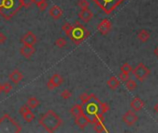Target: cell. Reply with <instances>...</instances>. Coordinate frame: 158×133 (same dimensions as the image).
Here are the masks:
<instances>
[{"label": "cell", "mask_w": 158, "mask_h": 133, "mask_svg": "<svg viewBox=\"0 0 158 133\" xmlns=\"http://www.w3.org/2000/svg\"><path fill=\"white\" fill-rule=\"evenodd\" d=\"M82 106H83L84 114L91 119V122L94 117L101 114L105 115L110 110L109 105L107 103L101 102L94 94H90V98L87 100V102L82 104Z\"/></svg>", "instance_id": "cell-1"}, {"label": "cell", "mask_w": 158, "mask_h": 133, "mask_svg": "<svg viewBox=\"0 0 158 133\" xmlns=\"http://www.w3.org/2000/svg\"><path fill=\"white\" fill-rule=\"evenodd\" d=\"M38 123L47 131V132H55L63 124V119L53 110H48L44 115H43Z\"/></svg>", "instance_id": "cell-2"}, {"label": "cell", "mask_w": 158, "mask_h": 133, "mask_svg": "<svg viewBox=\"0 0 158 133\" xmlns=\"http://www.w3.org/2000/svg\"><path fill=\"white\" fill-rule=\"evenodd\" d=\"M21 7V0H0V16L6 20H10Z\"/></svg>", "instance_id": "cell-3"}, {"label": "cell", "mask_w": 158, "mask_h": 133, "mask_svg": "<svg viewBox=\"0 0 158 133\" xmlns=\"http://www.w3.org/2000/svg\"><path fill=\"white\" fill-rule=\"evenodd\" d=\"M90 35H91V32L87 30V28L83 24H81L79 20H77L75 21L74 24H72L71 31L68 37L71 40V42L74 44L80 45L87 38H89Z\"/></svg>", "instance_id": "cell-4"}, {"label": "cell", "mask_w": 158, "mask_h": 133, "mask_svg": "<svg viewBox=\"0 0 158 133\" xmlns=\"http://www.w3.org/2000/svg\"><path fill=\"white\" fill-rule=\"evenodd\" d=\"M21 131V127L8 114H4L0 118V133H18Z\"/></svg>", "instance_id": "cell-5"}, {"label": "cell", "mask_w": 158, "mask_h": 133, "mask_svg": "<svg viewBox=\"0 0 158 133\" xmlns=\"http://www.w3.org/2000/svg\"><path fill=\"white\" fill-rule=\"evenodd\" d=\"M95 5H97L106 14L109 15L116 10L125 0H92Z\"/></svg>", "instance_id": "cell-6"}, {"label": "cell", "mask_w": 158, "mask_h": 133, "mask_svg": "<svg viewBox=\"0 0 158 133\" xmlns=\"http://www.w3.org/2000/svg\"><path fill=\"white\" fill-rule=\"evenodd\" d=\"M132 74L135 77V79H137L139 81L143 82L151 74V70L149 68H147L143 63H139L137 65V67L132 69Z\"/></svg>", "instance_id": "cell-7"}, {"label": "cell", "mask_w": 158, "mask_h": 133, "mask_svg": "<svg viewBox=\"0 0 158 133\" xmlns=\"http://www.w3.org/2000/svg\"><path fill=\"white\" fill-rule=\"evenodd\" d=\"M63 82H64V79L62 78V76L56 73L49 79V81L46 83V87L49 91H53L56 88H58L59 86H61Z\"/></svg>", "instance_id": "cell-8"}, {"label": "cell", "mask_w": 158, "mask_h": 133, "mask_svg": "<svg viewBox=\"0 0 158 133\" xmlns=\"http://www.w3.org/2000/svg\"><path fill=\"white\" fill-rule=\"evenodd\" d=\"M112 21L108 19H102L99 24L97 25V31L102 34V35H107L111 30H112Z\"/></svg>", "instance_id": "cell-9"}, {"label": "cell", "mask_w": 158, "mask_h": 133, "mask_svg": "<svg viewBox=\"0 0 158 133\" xmlns=\"http://www.w3.org/2000/svg\"><path fill=\"white\" fill-rule=\"evenodd\" d=\"M122 120L124 123H126L128 126L131 127L136 124V122L139 120V117L133 110H129L127 111L123 116H122Z\"/></svg>", "instance_id": "cell-10"}, {"label": "cell", "mask_w": 158, "mask_h": 133, "mask_svg": "<svg viewBox=\"0 0 158 133\" xmlns=\"http://www.w3.org/2000/svg\"><path fill=\"white\" fill-rule=\"evenodd\" d=\"M20 42L23 44L27 45H34L37 43V36L31 31H27L20 39Z\"/></svg>", "instance_id": "cell-11"}, {"label": "cell", "mask_w": 158, "mask_h": 133, "mask_svg": "<svg viewBox=\"0 0 158 133\" xmlns=\"http://www.w3.org/2000/svg\"><path fill=\"white\" fill-rule=\"evenodd\" d=\"M145 106V102L140 97H134L131 102V107L135 112L142 111Z\"/></svg>", "instance_id": "cell-12"}, {"label": "cell", "mask_w": 158, "mask_h": 133, "mask_svg": "<svg viewBox=\"0 0 158 133\" xmlns=\"http://www.w3.org/2000/svg\"><path fill=\"white\" fill-rule=\"evenodd\" d=\"M75 124L81 129V130H83L85 129L89 124H91V119L85 115V114H82L81 116L75 118Z\"/></svg>", "instance_id": "cell-13"}, {"label": "cell", "mask_w": 158, "mask_h": 133, "mask_svg": "<svg viewBox=\"0 0 158 133\" xmlns=\"http://www.w3.org/2000/svg\"><path fill=\"white\" fill-rule=\"evenodd\" d=\"M19 52H20V55L22 56H24L25 58H31L35 53V48L33 45L23 44V46L20 48Z\"/></svg>", "instance_id": "cell-14"}, {"label": "cell", "mask_w": 158, "mask_h": 133, "mask_svg": "<svg viewBox=\"0 0 158 133\" xmlns=\"http://www.w3.org/2000/svg\"><path fill=\"white\" fill-rule=\"evenodd\" d=\"M63 9L56 5H54L49 8V15L54 19H59L63 16Z\"/></svg>", "instance_id": "cell-15"}, {"label": "cell", "mask_w": 158, "mask_h": 133, "mask_svg": "<svg viewBox=\"0 0 158 133\" xmlns=\"http://www.w3.org/2000/svg\"><path fill=\"white\" fill-rule=\"evenodd\" d=\"M8 78L14 84H19L23 80V74L18 69H16L9 74Z\"/></svg>", "instance_id": "cell-16"}, {"label": "cell", "mask_w": 158, "mask_h": 133, "mask_svg": "<svg viewBox=\"0 0 158 133\" xmlns=\"http://www.w3.org/2000/svg\"><path fill=\"white\" fill-rule=\"evenodd\" d=\"M79 18L80 19H81L83 22L87 23L89 22L93 18H94V13L89 9V8H86V9H81L79 13Z\"/></svg>", "instance_id": "cell-17"}, {"label": "cell", "mask_w": 158, "mask_h": 133, "mask_svg": "<svg viewBox=\"0 0 158 133\" xmlns=\"http://www.w3.org/2000/svg\"><path fill=\"white\" fill-rule=\"evenodd\" d=\"M69 112H70L71 116H72L74 118H76L81 116L82 114H84L83 106H82V105H74V106L70 108Z\"/></svg>", "instance_id": "cell-18"}, {"label": "cell", "mask_w": 158, "mask_h": 133, "mask_svg": "<svg viewBox=\"0 0 158 133\" xmlns=\"http://www.w3.org/2000/svg\"><path fill=\"white\" fill-rule=\"evenodd\" d=\"M106 85L111 89V90H116V89H118V87H119V85H120V80L118 78V77H116V76H112V77H110L109 78V80L106 81Z\"/></svg>", "instance_id": "cell-19"}, {"label": "cell", "mask_w": 158, "mask_h": 133, "mask_svg": "<svg viewBox=\"0 0 158 133\" xmlns=\"http://www.w3.org/2000/svg\"><path fill=\"white\" fill-rule=\"evenodd\" d=\"M137 37H138V39H139L141 42H143V43H146V42L150 39V37H151V33H150L147 30L143 29V30H140V31H138V33H137Z\"/></svg>", "instance_id": "cell-20"}, {"label": "cell", "mask_w": 158, "mask_h": 133, "mask_svg": "<svg viewBox=\"0 0 158 133\" xmlns=\"http://www.w3.org/2000/svg\"><path fill=\"white\" fill-rule=\"evenodd\" d=\"M27 106L31 108V109H35L37 108L39 106H40V101L35 98V97H30L28 100H27Z\"/></svg>", "instance_id": "cell-21"}, {"label": "cell", "mask_w": 158, "mask_h": 133, "mask_svg": "<svg viewBox=\"0 0 158 133\" xmlns=\"http://www.w3.org/2000/svg\"><path fill=\"white\" fill-rule=\"evenodd\" d=\"M94 131L97 133H102V132H108V130L106 128L104 122L100 121V122H96L94 124Z\"/></svg>", "instance_id": "cell-22"}, {"label": "cell", "mask_w": 158, "mask_h": 133, "mask_svg": "<svg viewBox=\"0 0 158 133\" xmlns=\"http://www.w3.org/2000/svg\"><path fill=\"white\" fill-rule=\"evenodd\" d=\"M21 116H22L23 119H24L26 122H28V123H31V122L33 121V119L35 118V116H34L33 112H32L31 109H29L28 111H26V112H25L24 114H22Z\"/></svg>", "instance_id": "cell-23"}, {"label": "cell", "mask_w": 158, "mask_h": 133, "mask_svg": "<svg viewBox=\"0 0 158 133\" xmlns=\"http://www.w3.org/2000/svg\"><path fill=\"white\" fill-rule=\"evenodd\" d=\"M126 88L129 90V91H134L136 88H137V82L134 81V80H131V79H129L127 81H126Z\"/></svg>", "instance_id": "cell-24"}, {"label": "cell", "mask_w": 158, "mask_h": 133, "mask_svg": "<svg viewBox=\"0 0 158 133\" xmlns=\"http://www.w3.org/2000/svg\"><path fill=\"white\" fill-rule=\"evenodd\" d=\"M120 71L121 72H125V73H131L132 71V67L129 64V63H124L121 67H120Z\"/></svg>", "instance_id": "cell-25"}, {"label": "cell", "mask_w": 158, "mask_h": 133, "mask_svg": "<svg viewBox=\"0 0 158 133\" xmlns=\"http://www.w3.org/2000/svg\"><path fill=\"white\" fill-rule=\"evenodd\" d=\"M71 28H72V24L69 23V22H66V23L62 26V31H64V33H65L67 36H69V32H70V31H71Z\"/></svg>", "instance_id": "cell-26"}, {"label": "cell", "mask_w": 158, "mask_h": 133, "mask_svg": "<svg viewBox=\"0 0 158 133\" xmlns=\"http://www.w3.org/2000/svg\"><path fill=\"white\" fill-rule=\"evenodd\" d=\"M2 90H3V93H5L6 94H8L13 90V87L9 82H6L2 85Z\"/></svg>", "instance_id": "cell-27"}, {"label": "cell", "mask_w": 158, "mask_h": 133, "mask_svg": "<svg viewBox=\"0 0 158 133\" xmlns=\"http://www.w3.org/2000/svg\"><path fill=\"white\" fill-rule=\"evenodd\" d=\"M56 45L58 48H63V47H65V46L67 45V41H66V39H65V38H62V37L56 39Z\"/></svg>", "instance_id": "cell-28"}, {"label": "cell", "mask_w": 158, "mask_h": 133, "mask_svg": "<svg viewBox=\"0 0 158 133\" xmlns=\"http://www.w3.org/2000/svg\"><path fill=\"white\" fill-rule=\"evenodd\" d=\"M78 6L81 9H86V8H89L90 3L87 0H79L78 1Z\"/></svg>", "instance_id": "cell-29"}, {"label": "cell", "mask_w": 158, "mask_h": 133, "mask_svg": "<svg viewBox=\"0 0 158 133\" xmlns=\"http://www.w3.org/2000/svg\"><path fill=\"white\" fill-rule=\"evenodd\" d=\"M71 95H72V94H71V92H70L69 90H64V91L60 94V96H61L63 99H65V100L69 99V98L71 97Z\"/></svg>", "instance_id": "cell-30"}, {"label": "cell", "mask_w": 158, "mask_h": 133, "mask_svg": "<svg viewBox=\"0 0 158 133\" xmlns=\"http://www.w3.org/2000/svg\"><path fill=\"white\" fill-rule=\"evenodd\" d=\"M118 79L120 80V81H125L126 82L130 79V74L120 71V74L118 75Z\"/></svg>", "instance_id": "cell-31"}, {"label": "cell", "mask_w": 158, "mask_h": 133, "mask_svg": "<svg viewBox=\"0 0 158 133\" xmlns=\"http://www.w3.org/2000/svg\"><path fill=\"white\" fill-rule=\"evenodd\" d=\"M37 7L39 8V10H40V11H44V10H45V9L48 7V2H47V0H44V1H43L42 3H40V4L37 6Z\"/></svg>", "instance_id": "cell-32"}, {"label": "cell", "mask_w": 158, "mask_h": 133, "mask_svg": "<svg viewBox=\"0 0 158 133\" xmlns=\"http://www.w3.org/2000/svg\"><path fill=\"white\" fill-rule=\"evenodd\" d=\"M33 4V0H21V5L22 6L29 8L30 6H31V5Z\"/></svg>", "instance_id": "cell-33"}, {"label": "cell", "mask_w": 158, "mask_h": 133, "mask_svg": "<svg viewBox=\"0 0 158 133\" xmlns=\"http://www.w3.org/2000/svg\"><path fill=\"white\" fill-rule=\"evenodd\" d=\"M89 98H90V94H87V93H83V94H81L80 95V99H81V101L82 104H84L85 102H87V100H88Z\"/></svg>", "instance_id": "cell-34"}, {"label": "cell", "mask_w": 158, "mask_h": 133, "mask_svg": "<svg viewBox=\"0 0 158 133\" xmlns=\"http://www.w3.org/2000/svg\"><path fill=\"white\" fill-rule=\"evenodd\" d=\"M29 109H31V108L27 106V104H26V105H23V106H20V108H19V114L22 115V114H24L26 111H28Z\"/></svg>", "instance_id": "cell-35"}, {"label": "cell", "mask_w": 158, "mask_h": 133, "mask_svg": "<svg viewBox=\"0 0 158 133\" xmlns=\"http://www.w3.org/2000/svg\"><path fill=\"white\" fill-rule=\"evenodd\" d=\"M6 39H7V37L3 32L0 31V44H4L6 43Z\"/></svg>", "instance_id": "cell-36"}, {"label": "cell", "mask_w": 158, "mask_h": 133, "mask_svg": "<svg viewBox=\"0 0 158 133\" xmlns=\"http://www.w3.org/2000/svg\"><path fill=\"white\" fill-rule=\"evenodd\" d=\"M43 1H44V0H33V3H34L36 6H38V5H39L40 3H42Z\"/></svg>", "instance_id": "cell-37"}, {"label": "cell", "mask_w": 158, "mask_h": 133, "mask_svg": "<svg viewBox=\"0 0 158 133\" xmlns=\"http://www.w3.org/2000/svg\"><path fill=\"white\" fill-rule=\"evenodd\" d=\"M154 54L156 55V56L158 58V45L156 47V48H155V50H154Z\"/></svg>", "instance_id": "cell-38"}, {"label": "cell", "mask_w": 158, "mask_h": 133, "mask_svg": "<svg viewBox=\"0 0 158 133\" xmlns=\"http://www.w3.org/2000/svg\"><path fill=\"white\" fill-rule=\"evenodd\" d=\"M154 110H155V112L158 114V103H156V105H155V106H154Z\"/></svg>", "instance_id": "cell-39"}, {"label": "cell", "mask_w": 158, "mask_h": 133, "mask_svg": "<svg viewBox=\"0 0 158 133\" xmlns=\"http://www.w3.org/2000/svg\"><path fill=\"white\" fill-rule=\"evenodd\" d=\"M2 92H3V90H2V85L0 84V94H1Z\"/></svg>", "instance_id": "cell-40"}]
</instances>
